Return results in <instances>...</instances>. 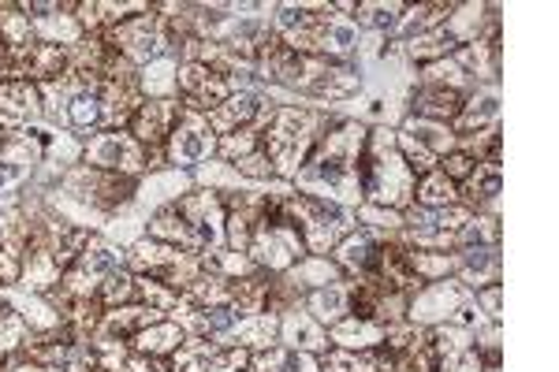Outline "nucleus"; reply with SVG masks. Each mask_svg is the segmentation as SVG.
<instances>
[{
    "label": "nucleus",
    "instance_id": "1",
    "mask_svg": "<svg viewBox=\"0 0 559 372\" xmlns=\"http://www.w3.org/2000/svg\"><path fill=\"white\" fill-rule=\"evenodd\" d=\"M366 127L355 120H336L321 134L313 153L306 157L302 171L295 176L299 194L329 197L347 208L362 205V153H366Z\"/></svg>",
    "mask_w": 559,
    "mask_h": 372
},
{
    "label": "nucleus",
    "instance_id": "2",
    "mask_svg": "<svg viewBox=\"0 0 559 372\" xmlns=\"http://www.w3.org/2000/svg\"><path fill=\"white\" fill-rule=\"evenodd\" d=\"M150 239L213 257L224 250V205L216 190H191L150 216Z\"/></svg>",
    "mask_w": 559,
    "mask_h": 372
},
{
    "label": "nucleus",
    "instance_id": "3",
    "mask_svg": "<svg viewBox=\"0 0 559 372\" xmlns=\"http://www.w3.org/2000/svg\"><path fill=\"white\" fill-rule=\"evenodd\" d=\"M273 34L302 57L336 63H344L358 49L355 26L332 15V4H280L273 15Z\"/></svg>",
    "mask_w": 559,
    "mask_h": 372
},
{
    "label": "nucleus",
    "instance_id": "4",
    "mask_svg": "<svg viewBox=\"0 0 559 372\" xmlns=\"http://www.w3.org/2000/svg\"><path fill=\"white\" fill-rule=\"evenodd\" d=\"M332 123L336 120L329 112H321V108H302V105L276 108L273 120L261 131V153L273 165V176L284 179V183H295L306 157H310L313 145H318V139Z\"/></svg>",
    "mask_w": 559,
    "mask_h": 372
},
{
    "label": "nucleus",
    "instance_id": "5",
    "mask_svg": "<svg viewBox=\"0 0 559 372\" xmlns=\"http://www.w3.org/2000/svg\"><path fill=\"white\" fill-rule=\"evenodd\" d=\"M414 187H418V176L403 160L395 131H388V127L369 131L362 153V202L407 213L414 205Z\"/></svg>",
    "mask_w": 559,
    "mask_h": 372
},
{
    "label": "nucleus",
    "instance_id": "6",
    "mask_svg": "<svg viewBox=\"0 0 559 372\" xmlns=\"http://www.w3.org/2000/svg\"><path fill=\"white\" fill-rule=\"evenodd\" d=\"M38 89H41L45 116H49L52 123L64 127V131H79V134L105 131L102 79L79 75V71H64L57 83H45Z\"/></svg>",
    "mask_w": 559,
    "mask_h": 372
},
{
    "label": "nucleus",
    "instance_id": "7",
    "mask_svg": "<svg viewBox=\"0 0 559 372\" xmlns=\"http://www.w3.org/2000/svg\"><path fill=\"white\" fill-rule=\"evenodd\" d=\"M284 197L287 194H269V202L254 224V235H250V247H247V257L254 261L261 272H269V276H284L287 268H295L306 257L302 235L295 228L292 216H287Z\"/></svg>",
    "mask_w": 559,
    "mask_h": 372
},
{
    "label": "nucleus",
    "instance_id": "8",
    "mask_svg": "<svg viewBox=\"0 0 559 372\" xmlns=\"http://www.w3.org/2000/svg\"><path fill=\"white\" fill-rule=\"evenodd\" d=\"M284 208L302 235L306 253H313V257H329V253L358 228L355 208L329 202V197H313V194L292 190V194L284 197Z\"/></svg>",
    "mask_w": 559,
    "mask_h": 372
},
{
    "label": "nucleus",
    "instance_id": "9",
    "mask_svg": "<svg viewBox=\"0 0 559 372\" xmlns=\"http://www.w3.org/2000/svg\"><path fill=\"white\" fill-rule=\"evenodd\" d=\"M128 268L134 276H150L157 284L173 287V290H187L210 268V257L202 253H191V250H179V247H168V242H157V239H139L134 247L128 250Z\"/></svg>",
    "mask_w": 559,
    "mask_h": 372
},
{
    "label": "nucleus",
    "instance_id": "10",
    "mask_svg": "<svg viewBox=\"0 0 559 372\" xmlns=\"http://www.w3.org/2000/svg\"><path fill=\"white\" fill-rule=\"evenodd\" d=\"M474 220V213L466 205H448V208H426V205H411L403 213V231L395 239L411 250H432V253H448L459 250L466 224Z\"/></svg>",
    "mask_w": 559,
    "mask_h": 372
},
{
    "label": "nucleus",
    "instance_id": "11",
    "mask_svg": "<svg viewBox=\"0 0 559 372\" xmlns=\"http://www.w3.org/2000/svg\"><path fill=\"white\" fill-rule=\"evenodd\" d=\"M105 45H112L123 60L134 63V68H150V63L165 60L173 52L168 45V31H165V15H157V8L150 4V12L131 15V20L108 26V31L97 34Z\"/></svg>",
    "mask_w": 559,
    "mask_h": 372
},
{
    "label": "nucleus",
    "instance_id": "12",
    "mask_svg": "<svg viewBox=\"0 0 559 372\" xmlns=\"http://www.w3.org/2000/svg\"><path fill=\"white\" fill-rule=\"evenodd\" d=\"M134 183H139V179H131V176H116V171L79 165L60 179V190H64V202L94 208V213H102V216H112L134 197Z\"/></svg>",
    "mask_w": 559,
    "mask_h": 372
},
{
    "label": "nucleus",
    "instance_id": "13",
    "mask_svg": "<svg viewBox=\"0 0 559 372\" xmlns=\"http://www.w3.org/2000/svg\"><path fill=\"white\" fill-rule=\"evenodd\" d=\"M123 265H128V253L120 247H112L108 239H102V235H90V242L75 257V265L64 268L57 290L68 298H94L97 287H102V279L112 276V272Z\"/></svg>",
    "mask_w": 559,
    "mask_h": 372
},
{
    "label": "nucleus",
    "instance_id": "14",
    "mask_svg": "<svg viewBox=\"0 0 559 372\" xmlns=\"http://www.w3.org/2000/svg\"><path fill=\"white\" fill-rule=\"evenodd\" d=\"M83 165L139 179L146 171V149L128 131H97L83 145Z\"/></svg>",
    "mask_w": 559,
    "mask_h": 372
},
{
    "label": "nucleus",
    "instance_id": "15",
    "mask_svg": "<svg viewBox=\"0 0 559 372\" xmlns=\"http://www.w3.org/2000/svg\"><path fill=\"white\" fill-rule=\"evenodd\" d=\"M466 302H474V290L463 287L455 276L437 279V284H421L407 302V321L418 328H432V324L452 321L455 310H463Z\"/></svg>",
    "mask_w": 559,
    "mask_h": 372
},
{
    "label": "nucleus",
    "instance_id": "16",
    "mask_svg": "<svg viewBox=\"0 0 559 372\" xmlns=\"http://www.w3.org/2000/svg\"><path fill=\"white\" fill-rule=\"evenodd\" d=\"M236 94V83L224 75H216L205 63L198 60H179L176 68V101H183V108L191 112H213L216 105H224Z\"/></svg>",
    "mask_w": 559,
    "mask_h": 372
},
{
    "label": "nucleus",
    "instance_id": "17",
    "mask_svg": "<svg viewBox=\"0 0 559 372\" xmlns=\"http://www.w3.org/2000/svg\"><path fill=\"white\" fill-rule=\"evenodd\" d=\"M168 165L183 168V165H210L216 157V134L210 120L202 112H191V108H179V120L173 127L165 142Z\"/></svg>",
    "mask_w": 559,
    "mask_h": 372
},
{
    "label": "nucleus",
    "instance_id": "18",
    "mask_svg": "<svg viewBox=\"0 0 559 372\" xmlns=\"http://www.w3.org/2000/svg\"><path fill=\"white\" fill-rule=\"evenodd\" d=\"M276 105H265L254 89H236L224 105H216L213 112H205L216 139L224 134H236V131H265V123L273 120Z\"/></svg>",
    "mask_w": 559,
    "mask_h": 372
},
{
    "label": "nucleus",
    "instance_id": "19",
    "mask_svg": "<svg viewBox=\"0 0 559 372\" xmlns=\"http://www.w3.org/2000/svg\"><path fill=\"white\" fill-rule=\"evenodd\" d=\"M179 120V101L176 97H146L139 105V112L131 116L128 134L142 149H160L173 134V127Z\"/></svg>",
    "mask_w": 559,
    "mask_h": 372
},
{
    "label": "nucleus",
    "instance_id": "20",
    "mask_svg": "<svg viewBox=\"0 0 559 372\" xmlns=\"http://www.w3.org/2000/svg\"><path fill=\"white\" fill-rule=\"evenodd\" d=\"M45 116L41 89L34 83H0V131L23 134Z\"/></svg>",
    "mask_w": 559,
    "mask_h": 372
},
{
    "label": "nucleus",
    "instance_id": "21",
    "mask_svg": "<svg viewBox=\"0 0 559 372\" xmlns=\"http://www.w3.org/2000/svg\"><path fill=\"white\" fill-rule=\"evenodd\" d=\"M38 160H41V131L8 134L0 142V194L23 187Z\"/></svg>",
    "mask_w": 559,
    "mask_h": 372
},
{
    "label": "nucleus",
    "instance_id": "22",
    "mask_svg": "<svg viewBox=\"0 0 559 372\" xmlns=\"http://www.w3.org/2000/svg\"><path fill=\"white\" fill-rule=\"evenodd\" d=\"M384 235H373L366 228H355L332 250V261L336 268L344 272L347 279H358V276H377V265H381V250H384Z\"/></svg>",
    "mask_w": 559,
    "mask_h": 372
},
{
    "label": "nucleus",
    "instance_id": "23",
    "mask_svg": "<svg viewBox=\"0 0 559 372\" xmlns=\"http://www.w3.org/2000/svg\"><path fill=\"white\" fill-rule=\"evenodd\" d=\"M160 316H165V313L150 310V305H142V302L105 310L102 324H97V332L90 335V347H108V343H131L134 335H139L142 328H150V324H157Z\"/></svg>",
    "mask_w": 559,
    "mask_h": 372
},
{
    "label": "nucleus",
    "instance_id": "24",
    "mask_svg": "<svg viewBox=\"0 0 559 372\" xmlns=\"http://www.w3.org/2000/svg\"><path fill=\"white\" fill-rule=\"evenodd\" d=\"M492 127H500V94H496V86H489V89H474V94H466L463 108H459V116L452 120L455 142L477 139V134L492 131Z\"/></svg>",
    "mask_w": 559,
    "mask_h": 372
},
{
    "label": "nucleus",
    "instance_id": "25",
    "mask_svg": "<svg viewBox=\"0 0 559 372\" xmlns=\"http://www.w3.org/2000/svg\"><path fill=\"white\" fill-rule=\"evenodd\" d=\"M276 316H280V347L313 353V358H321V353L329 350V332L302 310V302L284 313H276Z\"/></svg>",
    "mask_w": 559,
    "mask_h": 372
},
{
    "label": "nucleus",
    "instance_id": "26",
    "mask_svg": "<svg viewBox=\"0 0 559 372\" xmlns=\"http://www.w3.org/2000/svg\"><path fill=\"white\" fill-rule=\"evenodd\" d=\"M26 247V208H8L0 213V287L20 284Z\"/></svg>",
    "mask_w": 559,
    "mask_h": 372
},
{
    "label": "nucleus",
    "instance_id": "27",
    "mask_svg": "<svg viewBox=\"0 0 559 372\" xmlns=\"http://www.w3.org/2000/svg\"><path fill=\"white\" fill-rule=\"evenodd\" d=\"M466 94H459L452 86H437V83H421L418 89L411 94V116L414 120H429V123H448L459 116L463 108Z\"/></svg>",
    "mask_w": 559,
    "mask_h": 372
},
{
    "label": "nucleus",
    "instance_id": "28",
    "mask_svg": "<svg viewBox=\"0 0 559 372\" xmlns=\"http://www.w3.org/2000/svg\"><path fill=\"white\" fill-rule=\"evenodd\" d=\"M500 272H503V261H500V247H474V250H459V268H455V279L463 287H471L474 295L492 284H500Z\"/></svg>",
    "mask_w": 559,
    "mask_h": 372
},
{
    "label": "nucleus",
    "instance_id": "29",
    "mask_svg": "<svg viewBox=\"0 0 559 372\" xmlns=\"http://www.w3.org/2000/svg\"><path fill=\"white\" fill-rule=\"evenodd\" d=\"M269 290H273V276L269 272H250V276H228V310L236 316L265 313Z\"/></svg>",
    "mask_w": 559,
    "mask_h": 372
},
{
    "label": "nucleus",
    "instance_id": "30",
    "mask_svg": "<svg viewBox=\"0 0 559 372\" xmlns=\"http://www.w3.org/2000/svg\"><path fill=\"white\" fill-rule=\"evenodd\" d=\"M23 57V79L34 86H45V83H57L60 75L68 71V49L60 45H49V41H34L20 49Z\"/></svg>",
    "mask_w": 559,
    "mask_h": 372
},
{
    "label": "nucleus",
    "instance_id": "31",
    "mask_svg": "<svg viewBox=\"0 0 559 372\" xmlns=\"http://www.w3.org/2000/svg\"><path fill=\"white\" fill-rule=\"evenodd\" d=\"M228 347H242L250 353L280 347V316L276 313H254V316H239L236 328L224 335Z\"/></svg>",
    "mask_w": 559,
    "mask_h": 372
},
{
    "label": "nucleus",
    "instance_id": "32",
    "mask_svg": "<svg viewBox=\"0 0 559 372\" xmlns=\"http://www.w3.org/2000/svg\"><path fill=\"white\" fill-rule=\"evenodd\" d=\"M503 190V171L500 165H477L471 171V179H466L463 187H459V205H466L471 213H489L496 216V197H500Z\"/></svg>",
    "mask_w": 559,
    "mask_h": 372
},
{
    "label": "nucleus",
    "instance_id": "33",
    "mask_svg": "<svg viewBox=\"0 0 559 372\" xmlns=\"http://www.w3.org/2000/svg\"><path fill=\"white\" fill-rule=\"evenodd\" d=\"M321 372H392L395 353L377 347V350H336L329 347L321 353Z\"/></svg>",
    "mask_w": 559,
    "mask_h": 372
},
{
    "label": "nucleus",
    "instance_id": "34",
    "mask_svg": "<svg viewBox=\"0 0 559 372\" xmlns=\"http://www.w3.org/2000/svg\"><path fill=\"white\" fill-rule=\"evenodd\" d=\"M324 332H329V347H336V350H377V347H384L388 328L377 321H362V316H344V321Z\"/></svg>",
    "mask_w": 559,
    "mask_h": 372
},
{
    "label": "nucleus",
    "instance_id": "35",
    "mask_svg": "<svg viewBox=\"0 0 559 372\" xmlns=\"http://www.w3.org/2000/svg\"><path fill=\"white\" fill-rule=\"evenodd\" d=\"M183 339H187V332L179 328L173 316H160L157 324H150V328H142L139 335H134L131 350H139L142 358H150V361H168Z\"/></svg>",
    "mask_w": 559,
    "mask_h": 372
},
{
    "label": "nucleus",
    "instance_id": "36",
    "mask_svg": "<svg viewBox=\"0 0 559 372\" xmlns=\"http://www.w3.org/2000/svg\"><path fill=\"white\" fill-rule=\"evenodd\" d=\"M224 350H228V343L187 335V339L179 343V350L165 361V365H168V372H213L216 361L224 358Z\"/></svg>",
    "mask_w": 559,
    "mask_h": 372
},
{
    "label": "nucleus",
    "instance_id": "37",
    "mask_svg": "<svg viewBox=\"0 0 559 372\" xmlns=\"http://www.w3.org/2000/svg\"><path fill=\"white\" fill-rule=\"evenodd\" d=\"M302 310L321 324V328H332L340 324L344 316H350V298H347V284H329V287H318V290H306L302 298Z\"/></svg>",
    "mask_w": 559,
    "mask_h": 372
},
{
    "label": "nucleus",
    "instance_id": "38",
    "mask_svg": "<svg viewBox=\"0 0 559 372\" xmlns=\"http://www.w3.org/2000/svg\"><path fill=\"white\" fill-rule=\"evenodd\" d=\"M247 372H321V361L313 353H299L287 347H269L250 353Z\"/></svg>",
    "mask_w": 559,
    "mask_h": 372
},
{
    "label": "nucleus",
    "instance_id": "39",
    "mask_svg": "<svg viewBox=\"0 0 559 372\" xmlns=\"http://www.w3.org/2000/svg\"><path fill=\"white\" fill-rule=\"evenodd\" d=\"M452 0H437V4H414L403 12V20L395 31L403 34V41H411V38H421V34H432V31H440V26L448 23V15H452Z\"/></svg>",
    "mask_w": 559,
    "mask_h": 372
},
{
    "label": "nucleus",
    "instance_id": "40",
    "mask_svg": "<svg viewBox=\"0 0 559 372\" xmlns=\"http://www.w3.org/2000/svg\"><path fill=\"white\" fill-rule=\"evenodd\" d=\"M400 131L411 134V139L418 142L426 153H432V157H437V165H440V157H448V153L459 145L448 123H429V120H414V116H407V123H403Z\"/></svg>",
    "mask_w": 559,
    "mask_h": 372
},
{
    "label": "nucleus",
    "instance_id": "41",
    "mask_svg": "<svg viewBox=\"0 0 559 372\" xmlns=\"http://www.w3.org/2000/svg\"><path fill=\"white\" fill-rule=\"evenodd\" d=\"M287 279H295L302 290H318V287H329V284H340L344 279V272L336 268V261L332 257H313V253H306L295 268L284 272Z\"/></svg>",
    "mask_w": 559,
    "mask_h": 372
},
{
    "label": "nucleus",
    "instance_id": "42",
    "mask_svg": "<svg viewBox=\"0 0 559 372\" xmlns=\"http://www.w3.org/2000/svg\"><path fill=\"white\" fill-rule=\"evenodd\" d=\"M414 205H426V208L459 205V187L440 168H432L418 179V187H414Z\"/></svg>",
    "mask_w": 559,
    "mask_h": 372
},
{
    "label": "nucleus",
    "instance_id": "43",
    "mask_svg": "<svg viewBox=\"0 0 559 372\" xmlns=\"http://www.w3.org/2000/svg\"><path fill=\"white\" fill-rule=\"evenodd\" d=\"M403 12H407V4H384V0H366V4H355V12H350V20L358 26H366V31H395L403 20Z\"/></svg>",
    "mask_w": 559,
    "mask_h": 372
},
{
    "label": "nucleus",
    "instance_id": "44",
    "mask_svg": "<svg viewBox=\"0 0 559 372\" xmlns=\"http://www.w3.org/2000/svg\"><path fill=\"white\" fill-rule=\"evenodd\" d=\"M0 45L4 49H26V45H34L31 20L20 12V4H8V0H0Z\"/></svg>",
    "mask_w": 559,
    "mask_h": 372
},
{
    "label": "nucleus",
    "instance_id": "45",
    "mask_svg": "<svg viewBox=\"0 0 559 372\" xmlns=\"http://www.w3.org/2000/svg\"><path fill=\"white\" fill-rule=\"evenodd\" d=\"M403 45H407L411 60H418V63L448 60L459 49V41L452 38V34H448V26H440V31H432V34H421V38H411V41H403Z\"/></svg>",
    "mask_w": 559,
    "mask_h": 372
},
{
    "label": "nucleus",
    "instance_id": "46",
    "mask_svg": "<svg viewBox=\"0 0 559 372\" xmlns=\"http://www.w3.org/2000/svg\"><path fill=\"white\" fill-rule=\"evenodd\" d=\"M26 339H31L26 321L4 302V298H0V361L12 358V353H20L26 347Z\"/></svg>",
    "mask_w": 559,
    "mask_h": 372
},
{
    "label": "nucleus",
    "instance_id": "47",
    "mask_svg": "<svg viewBox=\"0 0 559 372\" xmlns=\"http://www.w3.org/2000/svg\"><path fill=\"white\" fill-rule=\"evenodd\" d=\"M176 60H157L150 68L139 71V86H142V97H176Z\"/></svg>",
    "mask_w": 559,
    "mask_h": 372
},
{
    "label": "nucleus",
    "instance_id": "48",
    "mask_svg": "<svg viewBox=\"0 0 559 372\" xmlns=\"http://www.w3.org/2000/svg\"><path fill=\"white\" fill-rule=\"evenodd\" d=\"M94 298L105 305V310H116V305H131L134 302V272L128 265L116 268L112 276L102 279V287H97Z\"/></svg>",
    "mask_w": 559,
    "mask_h": 372
},
{
    "label": "nucleus",
    "instance_id": "49",
    "mask_svg": "<svg viewBox=\"0 0 559 372\" xmlns=\"http://www.w3.org/2000/svg\"><path fill=\"white\" fill-rule=\"evenodd\" d=\"M355 220L362 224L366 231L384 235V239H395V235L403 231V213H395V208H381V205H369V202H362L355 208Z\"/></svg>",
    "mask_w": 559,
    "mask_h": 372
},
{
    "label": "nucleus",
    "instance_id": "50",
    "mask_svg": "<svg viewBox=\"0 0 559 372\" xmlns=\"http://www.w3.org/2000/svg\"><path fill=\"white\" fill-rule=\"evenodd\" d=\"M134 302H142V305H150V310L168 316L179 305V290L157 284V279H150V276H134Z\"/></svg>",
    "mask_w": 559,
    "mask_h": 372
},
{
    "label": "nucleus",
    "instance_id": "51",
    "mask_svg": "<svg viewBox=\"0 0 559 372\" xmlns=\"http://www.w3.org/2000/svg\"><path fill=\"white\" fill-rule=\"evenodd\" d=\"M261 149V134L258 131H236V134H224V139H216V157L228 160V165H236V160L250 157V153Z\"/></svg>",
    "mask_w": 559,
    "mask_h": 372
},
{
    "label": "nucleus",
    "instance_id": "52",
    "mask_svg": "<svg viewBox=\"0 0 559 372\" xmlns=\"http://www.w3.org/2000/svg\"><path fill=\"white\" fill-rule=\"evenodd\" d=\"M231 168H236V176L239 179H247V183H273V165H269V157H265V153H250V157H242V160H236V165H231Z\"/></svg>",
    "mask_w": 559,
    "mask_h": 372
},
{
    "label": "nucleus",
    "instance_id": "53",
    "mask_svg": "<svg viewBox=\"0 0 559 372\" xmlns=\"http://www.w3.org/2000/svg\"><path fill=\"white\" fill-rule=\"evenodd\" d=\"M440 171H444L448 179H452L455 187H463L466 179H471V171L477 168V160L471 157V153H463V149H452L448 157H440Z\"/></svg>",
    "mask_w": 559,
    "mask_h": 372
},
{
    "label": "nucleus",
    "instance_id": "54",
    "mask_svg": "<svg viewBox=\"0 0 559 372\" xmlns=\"http://www.w3.org/2000/svg\"><path fill=\"white\" fill-rule=\"evenodd\" d=\"M500 295H503V287H500V284H492V287H485V290H477V295H474L477 310L489 316L492 324H500Z\"/></svg>",
    "mask_w": 559,
    "mask_h": 372
},
{
    "label": "nucleus",
    "instance_id": "55",
    "mask_svg": "<svg viewBox=\"0 0 559 372\" xmlns=\"http://www.w3.org/2000/svg\"><path fill=\"white\" fill-rule=\"evenodd\" d=\"M247 365H250V350L228 347V350H224V358L216 361V369H213V372H247Z\"/></svg>",
    "mask_w": 559,
    "mask_h": 372
},
{
    "label": "nucleus",
    "instance_id": "56",
    "mask_svg": "<svg viewBox=\"0 0 559 372\" xmlns=\"http://www.w3.org/2000/svg\"><path fill=\"white\" fill-rule=\"evenodd\" d=\"M4 369L8 372H64V369H52V365H41V361L26 358V353H12V358H4Z\"/></svg>",
    "mask_w": 559,
    "mask_h": 372
},
{
    "label": "nucleus",
    "instance_id": "57",
    "mask_svg": "<svg viewBox=\"0 0 559 372\" xmlns=\"http://www.w3.org/2000/svg\"><path fill=\"white\" fill-rule=\"evenodd\" d=\"M150 372H168V365H165V361H157V365H153Z\"/></svg>",
    "mask_w": 559,
    "mask_h": 372
},
{
    "label": "nucleus",
    "instance_id": "58",
    "mask_svg": "<svg viewBox=\"0 0 559 372\" xmlns=\"http://www.w3.org/2000/svg\"><path fill=\"white\" fill-rule=\"evenodd\" d=\"M86 372H105V369H102V365H97V361H94V365H90Z\"/></svg>",
    "mask_w": 559,
    "mask_h": 372
},
{
    "label": "nucleus",
    "instance_id": "59",
    "mask_svg": "<svg viewBox=\"0 0 559 372\" xmlns=\"http://www.w3.org/2000/svg\"><path fill=\"white\" fill-rule=\"evenodd\" d=\"M4 139H8V134H4V131H0V142H4Z\"/></svg>",
    "mask_w": 559,
    "mask_h": 372
}]
</instances>
